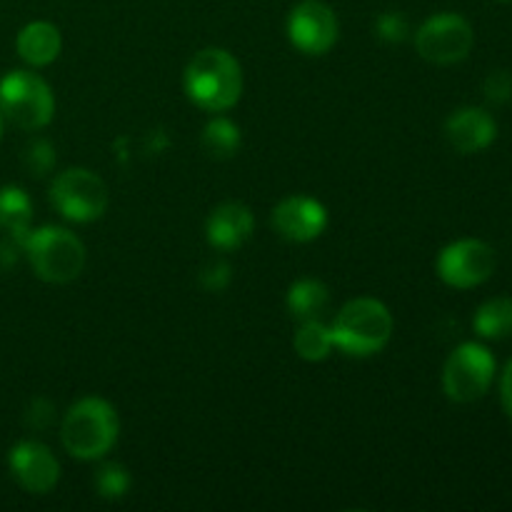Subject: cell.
<instances>
[{
  "instance_id": "6da1fadb",
  "label": "cell",
  "mask_w": 512,
  "mask_h": 512,
  "mask_svg": "<svg viewBox=\"0 0 512 512\" xmlns=\"http://www.w3.org/2000/svg\"><path fill=\"white\" fill-rule=\"evenodd\" d=\"M183 88L190 103L205 113H225L243 95V68L225 48H205L190 58Z\"/></svg>"
},
{
  "instance_id": "7a4b0ae2",
  "label": "cell",
  "mask_w": 512,
  "mask_h": 512,
  "mask_svg": "<svg viewBox=\"0 0 512 512\" xmlns=\"http://www.w3.org/2000/svg\"><path fill=\"white\" fill-rule=\"evenodd\" d=\"M118 410L103 398H83L70 405L60 423L65 453L78 460H100L118 443Z\"/></svg>"
},
{
  "instance_id": "3957f363",
  "label": "cell",
  "mask_w": 512,
  "mask_h": 512,
  "mask_svg": "<svg viewBox=\"0 0 512 512\" xmlns=\"http://www.w3.org/2000/svg\"><path fill=\"white\" fill-rule=\"evenodd\" d=\"M393 313L375 298H355L335 315L330 333L340 353L348 358H370L388 348L393 338Z\"/></svg>"
},
{
  "instance_id": "277c9868",
  "label": "cell",
  "mask_w": 512,
  "mask_h": 512,
  "mask_svg": "<svg viewBox=\"0 0 512 512\" xmlns=\"http://www.w3.org/2000/svg\"><path fill=\"white\" fill-rule=\"evenodd\" d=\"M20 248H23L30 268L45 283H73L85 268L83 240L70 233L68 228H60V225L30 228L28 235L20 240Z\"/></svg>"
},
{
  "instance_id": "5b68a950",
  "label": "cell",
  "mask_w": 512,
  "mask_h": 512,
  "mask_svg": "<svg viewBox=\"0 0 512 512\" xmlns=\"http://www.w3.org/2000/svg\"><path fill=\"white\" fill-rule=\"evenodd\" d=\"M50 85L33 70H10L0 80V115L23 130H40L53 120Z\"/></svg>"
},
{
  "instance_id": "8992f818",
  "label": "cell",
  "mask_w": 512,
  "mask_h": 512,
  "mask_svg": "<svg viewBox=\"0 0 512 512\" xmlns=\"http://www.w3.org/2000/svg\"><path fill=\"white\" fill-rule=\"evenodd\" d=\"M50 205L70 223H93L108 210V185L88 168H68L50 185Z\"/></svg>"
},
{
  "instance_id": "52a82bcc",
  "label": "cell",
  "mask_w": 512,
  "mask_h": 512,
  "mask_svg": "<svg viewBox=\"0 0 512 512\" xmlns=\"http://www.w3.org/2000/svg\"><path fill=\"white\" fill-rule=\"evenodd\" d=\"M493 378V353L480 343H463L445 360L443 390L453 403H475L488 393Z\"/></svg>"
},
{
  "instance_id": "ba28073f",
  "label": "cell",
  "mask_w": 512,
  "mask_h": 512,
  "mask_svg": "<svg viewBox=\"0 0 512 512\" xmlns=\"http://www.w3.org/2000/svg\"><path fill=\"white\" fill-rule=\"evenodd\" d=\"M473 25L458 13L430 15L415 33V50L433 65H455L473 50Z\"/></svg>"
},
{
  "instance_id": "9c48e42d",
  "label": "cell",
  "mask_w": 512,
  "mask_h": 512,
  "mask_svg": "<svg viewBox=\"0 0 512 512\" xmlns=\"http://www.w3.org/2000/svg\"><path fill=\"white\" fill-rule=\"evenodd\" d=\"M495 265H498L495 250L485 240L465 238L445 245L440 250L435 268H438L440 280L445 285L468 290L478 288L485 280H490V275L495 273Z\"/></svg>"
},
{
  "instance_id": "30bf717a",
  "label": "cell",
  "mask_w": 512,
  "mask_h": 512,
  "mask_svg": "<svg viewBox=\"0 0 512 512\" xmlns=\"http://www.w3.org/2000/svg\"><path fill=\"white\" fill-rule=\"evenodd\" d=\"M288 40L305 55H325L338 43V15L323 0H300L288 15Z\"/></svg>"
},
{
  "instance_id": "8fae6325",
  "label": "cell",
  "mask_w": 512,
  "mask_h": 512,
  "mask_svg": "<svg viewBox=\"0 0 512 512\" xmlns=\"http://www.w3.org/2000/svg\"><path fill=\"white\" fill-rule=\"evenodd\" d=\"M270 225L288 243H310L328 228V210L310 195H288L273 208Z\"/></svg>"
},
{
  "instance_id": "7c38bea8",
  "label": "cell",
  "mask_w": 512,
  "mask_h": 512,
  "mask_svg": "<svg viewBox=\"0 0 512 512\" xmlns=\"http://www.w3.org/2000/svg\"><path fill=\"white\" fill-rule=\"evenodd\" d=\"M8 465L13 478L23 490L33 495H45L58 485L60 463L48 445L38 440H20L8 455Z\"/></svg>"
},
{
  "instance_id": "4fadbf2b",
  "label": "cell",
  "mask_w": 512,
  "mask_h": 512,
  "mask_svg": "<svg viewBox=\"0 0 512 512\" xmlns=\"http://www.w3.org/2000/svg\"><path fill=\"white\" fill-rule=\"evenodd\" d=\"M255 233V215L253 210L238 200H225L218 208L210 210L205 220V238L210 248L215 250H238L253 238Z\"/></svg>"
},
{
  "instance_id": "5bb4252c",
  "label": "cell",
  "mask_w": 512,
  "mask_h": 512,
  "mask_svg": "<svg viewBox=\"0 0 512 512\" xmlns=\"http://www.w3.org/2000/svg\"><path fill=\"white\" fill-rule=\"evenodd\" d=\"M445 138L458 153L473 155L493 145V140L498 138V123L488 110L468 105L458 108L445 120Z\"/></svg>"
},
{
  "instance_id": "9a60e30c",
  "label": "cell",
  "mask_w": 512,
  "mask_h": 512,
  "mask_svg": "<svg viewBox=\"0 0 512 512\" xmlns=\"http://www.w3.org/2000/svg\"><path fill=\"white\" fill-rule=\"evenodd\" d=\"M15 50H18V55L28 65L43 68V65H50L60 55L63 38H60V30L53 23H48V20H35V23H28L18 33Z\"/></svg>"
},
{
  "instance_id": "2e32d148",
  "label": "cell",
  "mask_w": 512,
  "mask_h": 512,
  "mask_svg": "<svg viewBox=\"0 0 512 512\" xmlns=\"http://www.w3.org/2000/svg\"><path fill=\"white\" fill-rule=\"evenodd\" d=\"M285 305H288L290 318L298 320V323H305V320H323L330 308V290L318 278L295 280L288 288Z\"/></svg>"
},
{
  "instance_id": "e0dca14e",
  "label": "cell",
  "mask_w": 512,
  "mask_h": 512,
  "mask_svg": "<svg viewBox=\"0 0 512 512\" xmlns=\"http://www.w3.org/2000/svg\"><path fill=\"white\" fill-rule=\"evenodd\" d=\"M30 223H33V203L28 193L18 185L0 188V230L20 243L28 235Z\"/></svg>"
},
{
  "instance_id": "ac0fdd59",
  "label": "cell",
  "mask_w": 512,
  "mask_h": 512,
  "mask_svg": "<svg viewBox=\"0 0 512 512\" xmlns=\"http://www.w3.org/2000/svg\"><path fill=\"white\" fill-rule=\"evenodd\" d=\"M240 143H243V135H240L238 123L228 118H213L208 120V125L200 133V145H203V153L213 160H230L233 155H238Z\"/></svg>"
},
{
  "instance_id": "d6986e66",
  "label": "cell",
  "mask_w": 512,
  "mask_h": 512,
  "mask_svg": "<svg viewBox=\"0 0 512 512\" xmlns=\"http://www.w3.org/2000/svg\"><path fill=\"white\" fill-rule=\"evenodd\" d=\"M293 348L298 358L308 360V363L325 360L335 348L330 325H325L323 320H305V323H300V328L295 330Z\"/></svg>"
},
{
  "instance_id": "ffe728a7",
  "label": "cell",
  "mask_w": 512,
  "mask_h": 512,
  "mask_svg": "<svg viewBox=\"0 0 512 512\" xmlns=\"http://www.w3.org/2000/svg\"><path fill=\"white\" fill-rule=\"evenodd\" d=\"M473 328L485 340L512 335V298H493L480 305L473 318Z\"/></svg>"
},
{
  "instance_id": "44dd1931",
  "label": "cell",
  "mask_w": 512,
  "mask_h": 512,
  "mask_svg": "<svg viewBox=\"0 0 512 512\" xmlns=\"http://www.w3.org/2000/svg\"><path fill=\"white\" fill-rule=\"evenodd\" d=\"M130 473L120 463H103L95 473L93 485L103 500H120L130 490Z\"/></svg>"
},
{
  "instance_id": "7402d4cb",
  "label": "cell",
  "mask_w": 512,
  "mask_h": 512,
  "mask_svg": "<svg viewBox=\"0 0 512 512\" xmlns=\"http://www.w3.org/2000/svg\"><path fill=\"white\" fill-rule=\"evenodd\" d=\"M55 160H58V155H55V145L45 138L30 140L23 155L25 168H28V173L33 175V178H43V175H48L50 170H53Z\"/></svg>"
},
{
  "instance_id": "603a6c76",
  "label": "cell",
  "mask_w": 512,
  "mask_h": 512,
  "mask_svg": "<svg viewBox=\"0 0 512 512\" xmlns=\"http://www.w3.org/2000/svg\"><path fill=\"white\" fill-rule=\"evenodd\" d=\"M373 30L383 43L398 45L403 43V40H408L410 23L403 13H398V10H385V13H380L378 18H375Z\"/></svg>"
},
{
  "instance_id": "cb8c5ba5",
  "label": "cell",
  "mask_w": 512,
  "mask_h": 512,
  "mask_svg": "<svg viewBox=\"0 0 512 512\" xmlns=\"http://www.w3.org/2000/svg\"><path fill=\"white\" fill-rule=\"evenodd\" d=\"M198 280L205 290H210V293H220V290L228 288L230 280H233V268H230L223 258H213L200 268Z\"/></svg>"
},
{
  "instance_id": "d4e9b609",
  "label": "cell",
  "mask_w": 512,
  "mask_h": 512,
  "mask_svg": "<svg viewBox=\"0 0 512 512\" xmlns=\"http://www.w3.org/2000/svg\"><path fill=\"white\" fill-rule=\"evenodd\" d=\"M483 93L490 103L503 105L512 100V73L510 70H493V73L485 78Z\"/></svg>"
},
{
  "instance_id": "484cf974",
  "label": "cell",
  "mask_w": 512,
  "mask_h": 512,
  "mask_svg": "<svg viewBox=\"0 0 512 512\" xmlns=\"http://www.w3.org/2000/svg\"><path fill=\"white\" fill-rule=\"evenodd\" d=\"M55 420V405L45 398H35L33 403L25 410V423L33 430H45L50 428Z\"/></svg>"
},
{
  "instance_id": "4316f807",
  "label": "cell",
  "mask_w": 512,
  "mask_h": 512,
  "mask_svg": "<svg viewBox=\"0 0 512 512\" xmlns=\"http://www.w3.org/2000/svg\"><path fill=\"white\" fill-rule=\"evenodd\" d=\"M18 250H23L18 240L13 238L0 240V270H10L15 263H18Z\"/></svg>"
},
{
  "instance_id": "83f0119b",
  "label": "cell",
  "mask_w": 512,
  "mask_h": 512,
  "mask_svg": "<svg viewBox=\"0 0 512 512\" xmlns=\"http://www.w3.org/2000/svg\"><path fill=\"white\" fill-rule=\"evenodd\" d=\"M500 398H503V408L505 413L512 418V358L505 365V373L500 378Z\"/></svg>"
},
{
  "instance_id": "f1b7e54d",
  "label": "cell",
  "mask_w": 512,
  "mask_h": 512,
  "mask_svg": "<svg viewBox=\"0 0 512 512\" xmlns=\"http://www.w3.org/2000/svg\"><path fill=\"white\" fill-rule=\"evenodd\" d=\"M0 135H3V115H0Z\"/></svg>"
},
{
  "instance_id": "f546056e",
  "label": "cell",
  "mask_w": 512,
  "mask_h": 512,
  "mask_svg": "<svg viewBox=\"0 0 512 512\" xmlns=\"http://www.w3.org/2000/svg\"><path fill=\"white\" fill-rule=\"evenodd\" d=\"M500 3H508V0H500Z\"/></svg>"
}]
</instances>
